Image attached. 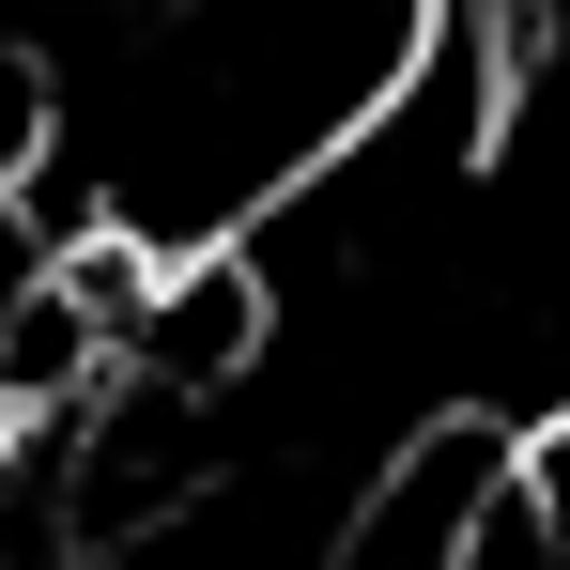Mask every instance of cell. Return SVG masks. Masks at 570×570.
<instances>
[{
  "label": "cell",
  "mask_w": 570,
  "mask_h": 570,
  "mask_svg": "<svg viewBox=\"0 0 570 570\" xmlns=\"http://www.w3.org/2000/svg\"><path fill=\"white\" fill-rule=\"evenodd\" d=\"M448 570H570V524H556V448H540V432H509V448L478 463L463 524H448Z\"/></svg>",
  "instance_id": "1"
}]
</instances>
